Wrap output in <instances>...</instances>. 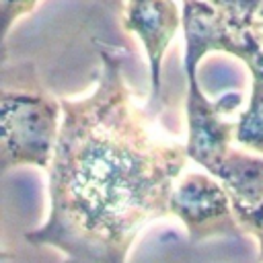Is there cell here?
Segmentation results:
<instances>
[{
    "label": "cell",
    "mask_w": 263,
    "mask_h": 263,
    "mask_svg": "<svg viewBox=\"0 0 263 263\" xmlns=\"http://www.w3.org/2000/svg\"><path fill=\"white\" fill-rule=\"evenodd\" d=\"M95 90L62 99V127L47 166V220L25 234L62 263H127L138 232L168 214L187 148L160 140L123 78L121 58L97 43Z\"/></svg>",
    "instance_id": "cell-1"
},
{
    "label": "cell",
    "mask_w": 263,
    "mask_h": 263,
    "mask_svg": "<svg viewBox=\"0 0 263 263\" xmlns=\"http://www.w3.org/2000/svg\"><path fill=\"white\" fill-rule=\"evenodd\" d=\"M14 80L8 74L0 97V162L2 171L21 164L47 168L62 127V101L45 92L31 64L16 66Z\"/></svg>",
    "instance_id": "cell-2"
},
{
    "label": "cell",
    "mask_w": 263,
    "mask_h": 263,
    "mask_svg": "<svg viewBox=\"0 0 263 263\" xmlns=\"http://www.w3.org/2000/svg\"><path fill=\"white\" fill-rule=\"evenodd\" d=\"M168 210L185 224L191 245L214 236L238 238L245 232L234 216L226 187L212 173H187L175 185Z\"/></svg>",
    "instance_id": "cell-3"
},
{
    "label": "cell",
    "mask_w": 263,
    "mask_h": 263,
    "mask_svg": "<svg viewBox=\"0 0 263 263\" xmlns=\"http://www.w3.org/2000/svg\"><path fill=\"white\" fill-rule=\"evenodd\" d=\"M187 76V156L201 164L208 173L214 175L222 158L228 154L236 134V121H226L224 115H230L242 103L240 92H224L220 99H208L199 84L197 74Z\"/></svg>",
    "instance_id": "cell-4"
},
{
    "label": "cell",
    "mask_w": 263,
    "mask_h": 263,
    "mask_svg": "<svg viewBox=\"0 0 263 263\" xmlns=\"http://www.w3.org/2000/svg\"><path fill=\"white\" fill-rule=\"evenodd\" d=\"M183 35L185 74H197L199 62L212 51L230 53L247 64L263 49V41L255 29L232 25L205 0H183Z\"/></svg>",
    "instance_id": "cell-5"
},
{
    "label": "cell",
    "mask_w": 263,
    "mask_h": 263,
    "mask_svg": "<svg viewBox=\"0 0 263 263\" xmlns=\"http://www.w3.org/2000/svg\"><path fill=\"white\" fill-rule=\"evenodd\" d=\"M121 23L125 31L134 33L146 49L150 90L156 101L162 84V60L175 33L183 27V12L175 0H127Z\"/></svg>",
    "instance_id": "cell-6"
},
{
    "label": "cell",
    "mask_w": 263,
    "mask_h": 263,
    "mask_svg": "<svg viewBox=\"0 0 263 263\" xmlns=\"http://www.w3.org/2000/svg\"><path fill=\"white\" fill-rule=\"evenodd\" d=\"M214 177L226 187L242 230L257 236L263 226V156L230 148Z\"/></svg>",
    "instance_id": "cell-7"
},
{
    "label": "cell",
    "mask_w": 263,
    "mask_h": 263,
    "mask_svg": "<svg viewBox=\"0 0 263 263\" xmlns=\"http://www.w3.org/2000/svg\"><path fill=\"white\" fill-rule=\"evenodd\" d=\"M251 72V95L249 105L236 119L234 142L247 150L263 154V49H259L249 62Z\"/></svg>",
    "instance_id": "cell-8"
},
{
    "label": "cell",
    "mask_w": 263,
    "mask_h": 263,
    "mask_svg": "<svg viewBox=\"0 0 263 263\" xmlns=\"http://www.w3.org/2000/svg\"><path fill=\"white\" fill-rule=\"evenodd\" d=\"M212 4L220 14H224L232 25L240 29H253L259 8L263 0H205Z\"/></svg>",
    "instance_id": "cell-9"
},
{
    "label": "cell",
    "mask_w": 263,
    "mask_h": 263,
    "mask_svg": "<svg viewBox=\"0 0 263 263\" xmlns=\"http://www.w3.org/2000/svg\"><path fill=\"white\" fill-rule=\"evenodd\" d=\"M39 0H0V16H2V27H4V37L10 33L12 25L29 14Z\"/></svg>",
    "instance_id": "cell-10"
},
{
    "label": "cell",
    "mask_w": 263,
    "mask_h": 263,
    "mask_svg": "<svg viewBox=\"0 0 263 263\" xmlns=\"http://www.w3.org/2000/svg\"><path fill=\"white\" fill-rule=\"evenodd\" d=\"M253 29L257 31V35H259V37H261V41H263V6H261V8H259V12H257V18H255Z\"/></svg>",
    "instance_id": "cell-11"
},
{
    "label": "cell",
    "mask_w": 263,
    "mask_h": 263,
    "mask_svg": "<svg viewBox=\"0 0 263 263\" xmlns=\"http://www.w3.org/2000/svg\"><path fill=\"white\" fill-rule=\"evenodd\" d=\"M255 238L259 242V261H263V226H261V230H259V234Z\"/></svg>",
    "instance_id": "cell-12"
}]
</instances>
